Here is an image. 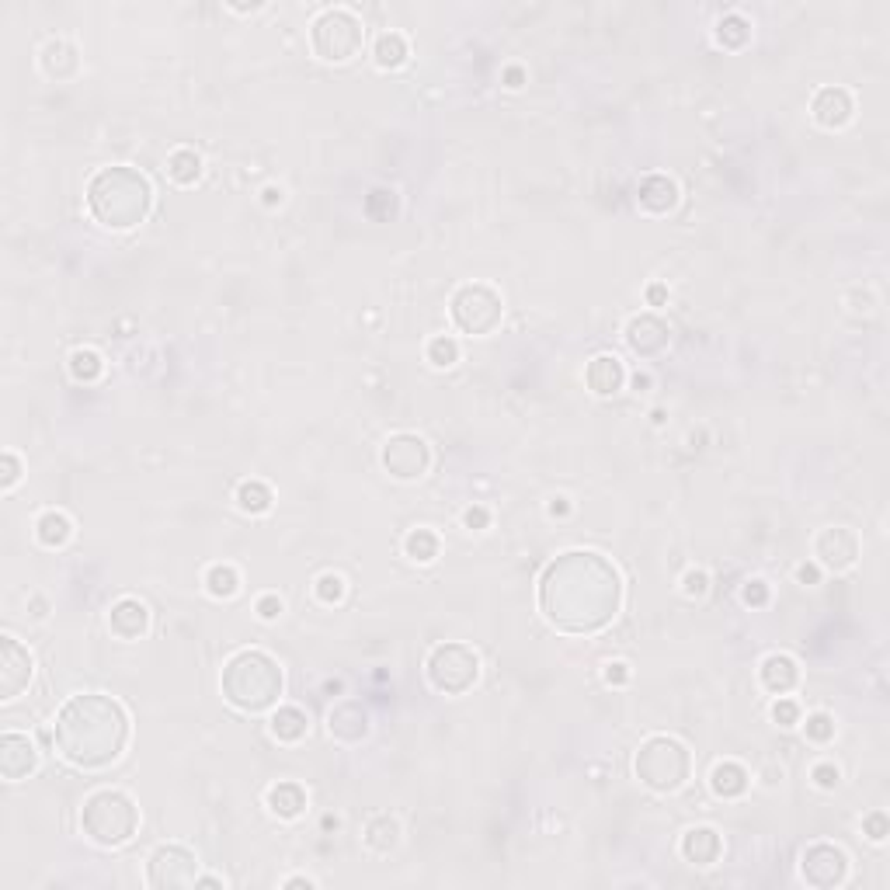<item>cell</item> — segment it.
<instances>
[{"instance_id": "cell-41", "label": "cell", "mask_w": 890, "mask_h": 890, "mask_svg": "<svg viewBox=\"0 0 890 890\" xmlns=\"http://www.w3.org/2000/svg\"><path fill=\"white\" fill-rule=\"evenodd\" d=\"M811 779L817 790H838L842 786V769L835 762H817L811 769Z\"/></svg>"}, {"instance_id": "cell-49", "label": "cell", "mask_w": 890, "mask_h": 890, "mask_svg": "<svg viewBox=\"0 0 890 890\" xmlns=\"http://www.w3.org/2000/svg\"><path fill=\"white\" fill-rule=\"evenodd\" d=\"M602 678H605V685H626L630 682V665H626V661H609V665H605V671H602Z\"/></svg>"}, {"instance_id": "cell-39", "label": "cell", "mask_w": 890, "mask_h": 890, "mask_svg": "<svg viewBox=\"0 0 890 890\" xmlns=\"http://www.w3.org/2000/svg\"><path fill=\"white\" fill-rule=\"evenodd\" d=\"M366 213L372 220H393L397 216V192L393 188H372L366 195Z\"/></svg>"}, {"instance_id": "cell-23", "label": "cell", "mask_w": 890, "mask_h": 890, "mask_svg": "<svg viewBox=\"0 0 890 890\" xmlns=\"http://www.w3.org/2000/svg\"><path fill=\"white\" fill-rule=\"evenodd\" d=\"M585 383L595 397H616L626 386V366L616 355H595L585 369Z\"/></svg>"}, {"instance_id": "cell-40", "label": "cell", "mask_w": 890, "mask_h": 890, "mask_svg": "<svg viewBox=\"0 0 890 890\" xmlns=\"http://www.w3.org/2000/svg\"><path fill=\"white\" fill-rule=\"evenodd\" d=\"M804 734H807V741H814V744H828L835 738V717H831V713H811L804 724Z\"/></svg>"}, {"instance_id": "cell-22", "label": "cell", "mask_w": 890, "mask_h": 890, "mask_svg": "<svg viewBox=\"0 0 890 890\" xmlns=\"http://www.w3.org/2000/svg\"><path fill=\"white\" fill-rule=\"evenodd\" d=\"M39 70L46 74L49 80H74L80 74V53L74 42H63V39H53L42 46L39 53Z\"/></svg>"}, {"instance_id": "cell-52", "label": "cell", "mask_w": 890, "mask_h": 890, "mask_svg": "<svg viewBox=\"0 0 890 890\" xmlns=\"http://www.w3.org/2000/svg\"><path fill=\"white\" fill-rule=\"evenodd\" d=\"M282 199H286V192H282L279 185H268L265 192H261V202H265V206H282Z\"/></svg>"}, {"instance_id": "cell-28", "label": "cell", "mask_w": 890, "mask_h": 890, "mask_svg": "<svg viewBox=\"0 0 890 890\" xmlns=\"http://www.w3.org/2000/svg\"><path fill=\"white\" fill-rule=\"evenodd\" d=\"M268 731H272V738L279 744H299L310 734V717L299 706H279L272 713V720H268Z\"/></svg>"}, {"instance_id": "cell-50", "label": "cell", "mask_w": 890, "mask_h": 890, "mask_svg": "<svg viewBox=\"0 0 890 890\" xmlns=\"http://www.w3.org/2000/svg\"><path fill=\"white\" fill-rule=\"evenodd\" d=\"M501 84L508 87V91H519V87L525 84V70L519 67V63H512V67L501 70Z\"/></svg>"}, {"instance_id": "cell-30", "label": "cell", "mask_w": 890, "mask_h": 890, "mask_svg": "<svg viewBox=\"0 0 890 890\" xmlns=\"http://www.w3.org/2000/svg\"><path fill=\"white\" fill-rule=\"evenodd\" d=\"M407 56H411V46H407V39L400 32H383L376 39V46H372V60H376L379 70L404 67Z\"/></svg>"}, {"instance_id": "cell-44", "label": "cell", "mask_w": 890, "mask_h": 890, "mask_svg": "<svg viewBox=\"0 0 890 890\" xmlns=\"http://www.w3.org/2000/svg\"><path fill=\"white\" fill-rule=\"evenodd\" d=\"M772 720H776L779 727H797L800 724V706L793 703V699L779 696L776 703H772Z\"/></svg>"}, {"instance_id": "cell-55", "label": "cell", "mask_w": 890, "mask_h": 890, "mask_svg": "<svg viewBox=\"0 0 890 890\" xmlns=\"http://www.w3.org/2000/svg\"><path fill=\"white\" fill-rule=\"evenodd\" d=\"M282 887H306V890H310V887H317V884H313L310 877H289V880H282Z\"/></svg>"}, {"instance_id": "cell-25", "label": "cell", "mask_w": 890, "mask_h": 890, "mask_svg": "<svg viewBox=\"0 0 890 890\" xmlns=\"http://www.w3.org/2000/svg\"><path fill=\"white\" fill-rule=\"evenodd\" d=\"M265 807L279 817V821H296V817L306 811V790L299 783H293V779H282V783L268 786Z\"/></svg>"}, {"instance_id": "cell-24", "label": "cell", "mask_w": 890, "mask_h": 890, "mask_svg": "<svg viewBox=\"0 0 890 890\" xmlns=\"http://www.w3.org/2000/svg\"><path fill=\"white\" fill-rule=\"evenodd\" d=\"M678 849H682L685 863H692V866H713L720 859V852H724V842H720V835L713 828L699 824V828L685 831L682 842H678Z\"/></svg>"}, {"instance_id": "cell-36", "label": "cell", "mask_w": 890, "mask_h": 890, "mask_svg": "<svg viewBox=\"0 0 890 890\" xmlns=\"http://www.w3.org/2000/svg\"><path fill=\"white\" fill-rule=\"evenodd\" d=\"M67 366L77 383H94V379H101V372H105V359H101L94 348H77Z\"/></svg>"}, {"instance_id": "cell-2", "label": "cell", "mask_w": 890, "mask_h": 890, "mask_svg": "<svg viewBox=\"0 0 890 890\" xmlns=\"http://www.w3.org/2000/svg\"><path fill=\"white\" fill-rule=\"evenodd\" d=\"M129 738H133V724H129L126 706L105 692L70 696L53 724V741L63 762L84 772H98L119 762L129 748Z\"/></svg>"}, {"instance_id": "cell-5", "label": "cell", "mask_w": 890, "mask_h": 890, "mask_svg": "<svg viewBox=\"0 0 890 890\" xmlns=\"http://www.w3.org/2000/svg\"><path fill=\"white\" fill-rule=\"evenodd\" d=\"M80 831L98 849H119L140 831V807L122 790H94L80 807Z\"/></svg>"}, {"instance_id": "cell-29", "label": "cell", "mask_w": 890, "mask_h": 890, "mask_svg": "<svg viewBox=\"0 0 890 890\" xmlns=\"http://www.w3.org/2000/svg\"><path fill=\"white\" fill-rule=\"evenodd\" d=\"M35 539H39L46 550H63V546L74 539V522H70L67 512L49 508V512H42L39 519H35Z\"/></svg>"}, {"instance_id": "cell-21", "label": "cell", "mask_w": 890, "mask_h": 890, "mask_svg": "<svg viewBox=\"0 0 890 890\" xmlns=\"http://www.w3.org/2000/svg\"><path fill=\"white\" fill-rule=\"evenodd\" d=\"M758 682H762V689L772 692V696H790L800 685V665L790 654H769V658L758 665Z\"/></svg>"}, {"instance_id": "cell-26", "label": "cell", "mask_w": 890, "mask_h": 890, "mask_svg": "<svg viewBox=\"0 0 890 890\" xmlns=\"http://www.w3.org/2000/svg\"><path fill=\"white\" fill-rule=\"evenodd\" d=\"M400 821L393 814H372L366 821V831H362V842H366L369 852H376V856H390L393 849L400 845Z\"/></svg>"}, {"instance_id": "cell-13", "label": "cell", "mask_w": 890, "mask_h": 890, "mask_svg": "<svg viewBox=\"0 0 890 890\" xmlns=\"http://www.w3.org/2000/svg\"><path fill=\"white\" fill-rule=\"evenodd\" d=\"M814 564L824 571L845 574L859 564V536L849 525H828L814 536Z\"/></svg>"}, {"instance_id": "cell-3", "label": "cell", "mask_w": 890, "mask_h": 890, "mask_svg": "<svg viewBox=\"0 0 890 890\" xmlns=\"http://www.w3.org/2000/svg\"><path fill=\"white\" fill-rule=\"evenodd\" d=\"M87 209H91L94 223H101L105 230H133L153 209L150 178L126 164L101 167L87 181Z\"/></svg>"}, {"instance_id": "cell-6", "label": "cell", "mask_w": 890, "mask_h": 890, "mask_svg": "<svg viewBox=\"0 0 890 890\" xmlns=\"http://www.w3.org/2000/svg\"><path fill=\"white\" fill-rule=\"evenodd\" d=\"M633 772L651 793H678L692 776V751L671 734H654L640 744Z\"/></svg>"}, {"instance_id": "cell-34", "label": "cell", "mask_w": 890, "mask_h": 890, "mask_svg": "<svg viewBox=\"0 0 890 890\" xmlns=\"http://www.w3.org/2000/svg\"><path fill=\"white\" fill-rule=\"evenodd\" d=\"M439 550H442V543L432 529H411L404 536V553H407V560H414V564H432V560L439 557Z\"/></svg>"}, {"instance_id": "cell-1", "label": "cell", "mask_w": 890, "mask_h": 890, "mask_svg": "<svg viewBox=\"0 0 890 890\" xmlns=\"http://www.w3.org/2000/svg\"><path fill=\"white\" fill-rule=\"evenodd\" d=\"M623 609V578L595 550H567L539 578V612L560 633L592 637L612 626Z\"/></svg>"}, {"instance_id": "cell-20", "label": "cell", "mask_w": 890, "mask_h": 890, "mask_svg": "<svg viewBox=\"0 0 890 890\" xmlns=\"http://www.w3.org/2000/svg\"><path fill=\"white\" fill-rule=\"evenodd\" d=\"M678 199H682V192H678L675 178H668V174H647L637 185V206L647 216H668L678 206Z\"/></svg>"}, {"instance_id": "cell-43", "label": "cell", "mask_w": 890, "mask_h": 890, "mask_svg": "<svg viewBox=\"0 0 890 890\" xmlns=\"http://www.w3.org/2000/svg\"><path fill=\"white\" fill-rule=\"evenodd\" d=\"M706 592H710V574H706L703 567H692V571H685L682 595L685 598H703Z\"/></svg>"}, {"instance_id": "cell-9", "label": "cell", "mask_w": 890, "mask_h": 890, "mask_svg": "<svg viewBox=\"0 0 890 890\" xmlns=\"http://www.w3.org/2000/svg\"><path fill=\"white\" fill-rule=\"evenodd\" d=\"M425 675L428 685L442 696H463L477 685L480 678V658L473 647L456 644V640H445V644L432 647L425 661Z\"/></svg>"}, {"instance_id": "cell-32", "label": "cell", "mask_w": 890, "mask_h": 890, "mask_svg": "<svg viewBox=\"0 0 890 890\" xmlns=\"http://www.w3.org/2000/svg\"><path fill=\"white\" fill-rule=\"evenodd\" d=\"M272 487L265 484V480H244V484L237 487V508L244 515H265L272 512Z\"/></svg>"}, {"instance_id": "cell-45", "label": "cell", "mask_w": 890, "mask_h": 890, "mask_svg": "<svg viewBox=\"0 0 890 890\" xmlns=\"http://www.w3.org/2000/svg\"><path fill=\"white\" fill-rule=\"evenodd\" d=\"M863 835L870 838V842H887V835H890V824H887V814L884 811H873V814H866L863 817Z\"/></svg>"}, {"instance_id": "cell-15", "label": "cell", "mask_w": 890, "mask_h": 890, "mask_svg": "<svg viewBox=\"0 0 890 890\" xmlns=\"http://www.w3.org/2000/svg\"><path fill=\"white\" fill-rule=\"evenodd\" d=\"M623 338L633 355H640V359H654V355H661L671 345V327L658 317V313H637V317L626 324Z\"/></svg>"}, {"instance_id": "cell-10", "label": "cell", "mask_w": 890, "mask_h": 890, "mask_svg": "<svg viewBox=\"0 0 890 890\" xmlns=\"http://www.w3.org/2000/svg\"><path fill=\"white\" fill-rule=\"evenodd\" d=\"M199 880V859L192 849L178 842L157 845L153 856L147 859V887L167 890V887H195Z\"/></svg>"}, {"instance_id": "cell-51", "label": "cell", "mask_w": 890, "mask_h": 890, "mask_svg": "<svg viewBox=\"0 0 890 890\" xmlns=\"http://www.w3.org/2000/svg\"><path fill=\"white\" fill-rule=\"evenodd\" d=\"M797 581H800V585H817V581H821V567H817V564H800L797 567Z\"/></svg>"}, {"instance_id": "cell-27", "label": "cell", "mask_w": 890, "mask_h": 890, "mask_svg": "<svg viewBox=\"0 0 890 890\" xmlns=\"http://www.w3.org/2000/svg\"><path fill=\"white\" fill-rule=\"evenodd\" d=\"M748 786H751V776H748V769H744L741 762H717V765H713V772H710L713 797L738 800V797L748 793Z\"/></svg>"}, {"instance_id": "cell-12", "label": "cell", "mask_w": 890, "mask_h": 890, "mask_svg": "<svg viewBox=\"0 0 890 890\" xmlns=\"http://www.w3.org/2000/svg\"><path fill=\"white\" fill-rule=\"evenodd\" d=\"M800 877H804L807 887L835 890L849 880V856L831 842H814L800 856Z\"/></svg>"}, {"instance_id": "cell-56", "label": "cell", "mask_w": 890, "mask_h": 890, "mask_svg": "<svg viewBox=\"0 0 890 890\" xmlns=\"http://www.w3.org/2000/svg\"><path fill=\"white\" fill-rule=\"evenodd\" d=\"M195 887H226V880H223V877H202V873H199Z\"/></svg>"}, {"instance_id": "cell-17", "label": "cell", "mask_w": 890, "mask_h": 890, "mask_svg": "<svg viewBox=\"0 0 890 890\" xmlns=\"http://www.w3.org/2000/svg\"><path fill=\"white\" fill-rule=\"evenodd\" d=\"M35 769H39V751H35V744L28 741L25 734L7 731L4 738H0V776H4L7 783H21V779H28Z\"/></svg>"}, {"instance_id": "cell-47", "label": "cell", "mask_w": 890, "mask_h": 890, "mask_svg": "<svg viewBox=\"0 0 890 890\" xmlns=\"http://www.w3.org/2000/svg\"><path fill=\"white\" fill-rule=\"evenodd\" d=\"M463 525H466V529H470V532H484L487 525H491V512H487L484 505H470V508H466V512H463Z\"/></svg>"}, {"instance_id": "cell-18", "label": "cell", "mask_w": 890, "mask_h": 890, "mask_svg": "<svg viewBox=\"0 0 890 890\" xmlns=\"http://www.w3.org/2000/svg\"><path fill=\"white\" fill-rule=\"evenodd\" d=\"M811 115L821 129H845L856 115V101L845 87H821L811 101Z\"/></svg>"}, {"instance_id": "cell-31", "label": "cell", "mask_w": 890, "mask_h": 890, "mask_svg": "<svg viewBox=\"0 0 890 890\" xmlns=\"http://www.w3.org/2000/svg\"><path fill=\"white\" fill-rule=\"evenodd\" d=\"M164 171H167V178H171L174 185L188 188V185H195V181L202 178V157L195 150L181 147V150H174L171 157H167Z\"/></svg>"}, {"instance_id": "cell-14", "label": "cell", "mask_w": 890, "mask_h": 890, "mask_svg": "<svg viewBox=\"0 0 890 890\" xmlns=\"http://www.w3.org/2000/svg\"><path fill=\"white\" fill-rule=\"evenodd\" d=\"M32 675H35V661L32 654H28V647H21L11 633H4V637H0V699H4V703L18 699L21 692L28 689Z\"/></svg>"}, {"instance_id": "cell-4", "label": "cell", "mask_w": 890, "mask_h": 890, "mask_svg": "<svg viewBox=\"0 0 890 890\" xmlns=\"http://www.w3.org/2000/svg\"><path fill=\"white\" fill-rule=\"evenodd\" d=\"M286 689V675H282L279 661L265 651L244 647L223 665L220 692L223 699L240 713H265L275 710Z\"/></svg>"}, {"instance_id": "cell-53", "label": "cell", "mask_w": 890, "mask_h": 890, "mask_svg": "<svg viewBox=\"0 0 890 890\" xmlns=\"http://www.w3.org/2000/svg\"><path fill=\"white\" fill-rule=\"evenodd\" d=\"M546 512H550L553 519H564V515L571 512V501H567V498H550V505H546Z\"/></svg>"}, {"instance_id": "cell-16", "label": "cell", "mask_w": 890, "mask_h": 890, "mask_svg": "<svg viewBox=\"0 0 890 890\" xmlns=\"http://www.w3.org/2000/svg\"><path fill=\"white\" fill-rule=\"evenodd\" d=\"M327 731L341 744H362L372 731L369 710L362 703H355V699H341V703L331 706V713H327Z\"/></svg>"}, {"instance_id": "cell-42", "label": "cell", "mask_w": 890, "mask_h": 890, "mask_svg": "<svg viewBox=\"0 0 890 890\" xmlns=\"http://www.w3.org/2000/svg\"><path fill=\"white\" fill-rule=\"evenodd\" d=\"M741 602L748 605V609H762V605H769V585H765L762 578H748L741 585Z\"/></svg>"}, {"instance_id": "cell-37", "label": "cell", "mask_w": 890, "mask_h": 890, "mask_svg": "<svg viewBox=\"0 0 890 890\" xmlns=\"http://www.w3.org/2000/svg\"><path fill=\"white\" fill-rule=\"evenodd\" d=\"M428 362H432L435 369H452L459 362V341L449 338V334H439V338L428 341Z\"/></svg>"}, {"instance_id": "cell-11", "label": "cell", "mask_w": 890, "mask_h": 890, "mask_svg": "<svg viewBox=\"0 0 890 890\" xmlns=\"http://www.w3.org/2000/svg\"><path fill=\"white\" fill-rule=\"evenodd\" d=\"M379 459H383V470L390 473L393 480H404V484L421 480L428 470H432V449H428V442L414 432L390 435L383 445V452H379Z\"/></svg>"}, {"instance_id": "cell-54", "label": "cell", "mask_w": 890, "mask_h": 890, "mask_svg": "<svg viewBox=\"0 0 890 890\" xmlns=\"http://www.w3.org/2000/svg\"><path fill=\"white\" fill-rule=\"evenodd\" d=\"M665 299H668V289L665 286H651V289H647V303H651V306H661Z\"/></svg>"}, {"instance_id": "cell-7", "label": "cell", "mask_w": 890, "mask_h": 890, "mask_svg": "<svg viewBox=\"0 0 890 890\" xmlns=\"http://www.w3.org/2000/svg\"><path fill=\"white\" fill-rule=\"evenodd\" d=\"M366 46V25L348 7H327L310 25V49L324 63H348Z\"/></svg>"}, {"instance_id": "cell-48", "label": "cell", "mask_w": 890, "mask_h": 890, "mask_svg": "<svg viewBox=\"0 0 890 890\" xmlns=\"http://www.w3.org/2000/svg\"><path fill=\"white\" fill-rule=\"evenodd\" d=\"M254 609H258V616L265 619V623H275V619L282 616V609H286V605H282L279 595H261Z\"/></svg>"}, {"instance_id": "cell-19", "label": "cell", "mask_w": 890, "mask_h": 890, "mask_svg": "<svg viewBox=\"0 0 890 890\" xmlns=\"http://www.w3.org/2000/svg\"><path fill=\"white\" fill-rule=\"evenodd\" d=\"M108 630L119 640H140L147 637L150 630V609L140 602V598L126 595L108 609Z\"/></svg>"}, {"instance_id": "cell-8", "label": "cell", "mask_w": 890, "mask_h": 890, "mask_svg": "<svg viewBox=\"0 0 890 890\" xmlns=\"http://www.w3.org/2000/svg\"><path fill=\"white\" fill-rule=\"evenodd\" d=\"M452 324L459 327L470 338H487V334L498 331L501 317H505V299H501L498 289L484 286V282H466L452 293L449 303Z\"/></svg>"}, {"instance_id": "cell-38", "label": "cell", "mask_w": 890, "mask_h": 890, "mask_svg": "<svg viewBox=\"0 0 890 890\" xmlns=\"http://www.w3.org/2000/svg\"><path fill=\"white\" fill-rule=\"evenodd\" d=\"M345 592H348L345 578H341V574H334V571L320 574V578L313 581V595H317L320 605H341V602H345Z\"/></svg>"}, {"instance_id": "cell-57", "label": "cell", "mask_w": 890, "mask_h": 890, "mask_svg": "<svg viewBox=\"0 0 890 890\" xmlns=\"http://www.w3.org/2000/svg\"><path fill=\"white\" fill-rule=\"evenodd\" d=\"M630 383H633V390H647V386H651V376H647V372H637Z\"/></svg>"}, {"instance_id": "cell-35", "label": "cell", "mask_w": 890, "mask_h": 890, "mask_svg": "<svg viewBox=\"0 0 890 890\" xmlns=\"http://www.w3.org/2000/svg\"><path fill=\"white\" fill-rule=\"evenodd\" d=\"M240 585H244V581H240V571L233 564H213L206 571V592L213 598H220V602L237 595Z\"/></svg>"}, {"instance_id": "cell-33", "label": "cell", "mask_w": 890, "mask_h": 890, "mask_svg": "<svg viewBox=\"0 0 890 890\" xmlns=\"http://www.w3.org/2000/svg\"><path fill=\"white\" fill-rule=\"evenodd\" d=\"M713 39L724 49H741L744 42L751 39V21L744 18L741 11H727L724 18L717 21V28H713Z\"/></svg>"}, {"instance_id": "cell-46", "label": "cell", "mask_w": 890, "mask_h": 890, "mask_svg": "<svg viewBox=\"0 0 890 890\" xmlns=\"http://www.w3.org/2000/svg\"><path fill=\"white\" fill-rule=\"evenodd\" d=\"M0 463H4V473H0V491H14V487H18V480H21V459L14 456V452H4V459H0Z\"/></svg>"}]
</instances>
